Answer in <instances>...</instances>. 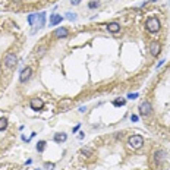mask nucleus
I'll use <instances>...</instances> for the list:
<instances>
[{
	"label": "nucleus",
	"mask_w": 170,
	"mask_h": 170,
	"mask_svg": "<svg viewBox=\"0 0 170 170\" xmlns=\"http://www.w3.org/2000/svg\"><path fill=\"white\" fill-rule=\"evenodd\" d=\"M128 145L132 150H139L142 145H144V138L141 135H132L129 139H128Z\"/></svg>",
	"instance_id": "nucleus-3"
},
{
	"label": "nucleus",
	"mask_w": 170,
	"mask_h": 170,
	"mask_svg": "<svg viewBox=\"0 0 170 170\" xmlns=\"http://www.w3.org/2000/svg\"><path fill=\"white\" fill-rule=\"evenodd\" d=\"M7 128V119L6 117H0V131H5Z\"/></svg>",
	"instance_id": "nucleus-18"
},
{
	"label": "nucleus",
	"mask_w": 170,
	"mask_h": 170,
	"mask_svg": "<svg viewBox=\"0 0 170 170\" xmlns=\"http://www.w3.org/2000/svg\"><path fill=\"white\" fill-rule=\"evenodd\" d=\"M107 29H109L110 32H113V34H116V32L120 31V24H117V22H110V24L107 25Z\"/></svg>",
	"instance_id": "nucleus-12"
},
{
	"label": "nucleus",
	"mask_w": 170,
	"mask_h": 170,
	"mask_svg": "<svg viewBox=\"0 0 170 170\" xmlns=\"http://www.w3.org/2000/svg\"><path fill=\"white\" fill-rule=\"evenodd\" d=\"M125 103H126V100H125V98H116V100L113 101V106L120 107V106H125Z\"/></svg>",
	"instance_id": "nucleus-17"
},
{
	"label": "nucleus",
	"mask_w": 170,
	"mask_h": 170,
	"mask_svg": "<svg viewBox=\"0 0 170 170\" xmlns=\"http://www.w3.org/2000/svg\"><path fill=\"white\" fill-rule=\"evenodd\" d=\"M128 98L129 100H135V98H138V94L136 92H131V94H128Z\"/></svg>",
	"instance_id": "nucleus-21"
},
{
	"label": "nucleus",
	"mask_w": 170,
	"mask_h": 170,
	"mask_svg": "<svg viewBox=\"0 0 170 170\" xmlns=\"http://www.w3.org/2000/svg\"><path fill=\"white\" fill-rule=\"evenodd\" d=\"M28 24L32 25V27H35V29L43 28L44 24H46V13H44V12H40V13H31L28 16Z\"/></svg>",
	"instance_id": "nucleus-1"
},
{
	"label": "nucleus",
	"mask_w": 170,
	"mask_h": 170,
	"mask_svg": "<svg viewBox=\"0 0 170 170\" xmlns=\"http://www.w3.org/2000/svg\"><path fill=\"white\" fill-rule=\"evenodd\" d=\"M166 151H163V150H160V151H156L154 153V160L157 161V163H160V161H163L166 158Z\"/></svg>",
	"instance_id": "nucleus-14"
},
{
	"label": "nucleus",
	"mask_w": 170,
	"mask_h": 170,
	"mask_svg": "<svg viewBox=\"0 0 170 170\" xmlns=\"http://www.w3.org/2000/svg\"><path fill=\"white\" fill-rule=\"evenodd\" d=\"M85 110H87V107H81V109H79V112H81V113H84Z\"/></svg>",
	"instance_id": "nucleus-27"
},
{
	"label": "nucleus",
	"mask_w": 170,
	"mask_h": 170,
	"mask_svg": "<svg viewBox=\"0 0 170 170\" xmlns=\"http://www.w3.org/2000/svg\"><path fill=\"white\" fill-rule=\"evenodd\" d=\"M139 113H141V116H150L151 113H153V106H151L150 101H142L141 104H139Z\"/></svg>",
	"instance_id": "nucleus-5"
},
{
	"label": "nucleus",
	"mask_w": 170,
	"mask_h": 170,
	"mask_svg": "<svg viewBox=\"0 0 170 170\" xmlns=\"http://www.w3.org/2000/svg\"><path fill=\"white\" fill-rule=\"evenodd\" d=\"M79 3H81V0H70V5H73V6L79 5Z\"/></svg>",
	"instance_id": "nucleus-22"
},
{
	"label": "nucleus",
	"mask_w": 170,
	"mask_h": 170,
	"mask_svg": "<svg viewBox=\"0 0 170 170\" xmlns=\"http://www.w3.org/2000/svg\"><path fill=\"white\" fill-rule=\"evenodd\" d=\"M46 167H47V169H50V170H53L54 164H53V163H47V164H46Z\"/></svg>",
	"instance_id": "nucleus-23"
},
{
	"label": "nucleus",
	"mask_w": 170,
	"mask_h": 170,
	"mask_svg": "<svg viewBox=\"0 0 170 170\" xmlns=\"http://www.w3.org/2000/svg\"><path fill=\"white\" fill-rule=\"evenodd\" d=\"M46 145H47V142H46V141H38V142H37V147H35V148H37V151H38V153H43V151L46 150Z\"/></svg>",
	"instance_id": "nucleus-15"
},
{
	"label": "nucleus",
	"mask_w": 170,
	"mask_h": 170,
	"mask_svg": "<svg viewBox=\"0 0 170 170\" xmlns=\"http://www.w3.org/2000/svg\"><path fill=\"white\" fill-rule=\"evenodd\" d=\"M79 128H81V125H76V126L73 128V131H72V132H76V131H79Z\"/></svg>",
	"instance_id": "nucleus-25"
},
{
	"label": "nucleus",
	"mask_w": 170,
	"mask_h": 170,
	"mask_svg": "<svg viewBox=\"0 0 170 170\" xmlns=\"http://www.w3.org/2000/svg\"><path fill=\"white\" fill-rule=\"evenodd\" d=\"M68 34H69L68 28H65V27H59L57 29H54L53 37H54V38H66Z\"/></svg>",
	"instance_id": "nucleus-8"
},
{
	"label": "nucleus",
	"mask_w": 170,
	"mask_h": 170,
	"mask_svg": "<svg viewBox=\"0 0 170 170\" xmlns=\"http://www.w3.org/2000/svg\"><path fill=\"white\" fill-rule=\"evenodd\" d=\"M66 18H68L69 21H75V19H76V13H72V12H68V13H66Z\"/></svg>",
	"instance_id": "nucleus-20"
},
{
	"label": "nucleus",
	"mask_w": 170,
	"mask_h": 170,
	"mask_svg": "<svg viewBox=\"0 0 170 170\" xmlns=\"http://www.w3.org/2000/svg\"><path fill=\"white\" fill-rule=\"evenodd\" d=\"M131 120H132V122H138V116H136V114H132V116H131Z\"/></svg>",
	"instance_id": "nucleus-24"
},
{
	"label": "nucleus",
	"mask_w": 170,
	"mask_h": 170,
	"mask_svg": "<svg viewBox=\"0 0 170 170\" xmlns=\"http://www.w3.org/2000/svg\"><path fill=\"white\" fill-rule=\"evenodd\" d=\"M98 6H100V2H98V0H91V2L88 3V7H90V9H97Z\"/></svg>",
	"instance_id": "nucleus-19"
},
{
	"label": "nucleus",
	"mask_w": 170,
	"mask_h": 170,
	"mask_svg": "<svg viewBox=\"0 0 170 170\" xmlns=\"http://www.w3.org/2000/svg\"><path fill=\"white\" fill-rule=\"evenodd\" d=\"M66 134L65 132H57V134H54V141L57 142V144H62V142L66 141Z\"/></svg>",
	"instance_id": "nucleus-13"
},
{
	"label": "nucleus",
	"mask_w": 170,
	"mask_h": 170,
	"mask_svg": "<svg viewBox=\"0 0 170 170\" xmlns=\"http://www.w3.org/2000/svg\"><path fill=\"white\" fill-rule=\"evenodd\" d=\"M81 154H82L84 157H91L92 156V151H91V148L85 147V148H82V150H81Z\"/></svg>",
	"instance_id": "nucleus-16"
},
{
	"label": "nucleus",
	"mask_w": 170,
	"mask_h": 170,
	"mask_svg": "<svg viewBox=\"0 0 170 170\" xmlns=\"http://www.w3.org/2000/svg\"><path fill=\"white\" fill-rule=\"evenodd\" d=\"M3 63H5V66L7 69H12L16 66V63H18V57H16V54L13 53H7L5 56V59H3Z\"/></svg>",
	"instance_id": "nucleus-4"
},
{
	"label": "nucleus",
	"mask_w": 170,
	"mask_h": 170,
	"mask_svg": "<svg viewBox=\"0 0 170 170\" xmlns=\"http://www.w3.org/2000/svg\"><path fill=\"white\" fill-rule=\"evenodd\" d=\"M70 104H72V100L70 98H65V100H62V101L59 103V109L60 110H68L69 107H70Z\"/></svg>",
	"instance_id": "nucleus-11"
},
{
	"label": "nucleus",
	"mask_w": 170,
	"mask_h": 170,
	"mask_svg": "<svg viewBox=\"0 0 170 170\" xmlns=\"http://www.w3.org/2000/svg\"><path fill=\"white\" fill-rule=\"evenodd\" d=\"M160 51H161V44L158 43V41H153V43L150 44V53H151V56L157 57V56L160 54Z\"/></svg>",
	"instance_id": "nucleus-9"
},
{
	"label": "nucleus",
	"mask_w": 170,
	"mask_h": 170,
	"mask_svg": "<svg viewBox=\"0 0 170 170\" xmlns=\"http://www.w3.org/2000/svg\"><path fill=\"white\" fill-rule=\"evenodd\" d=\"M31 75H32V69L29 68V66H27V68H24L22 70H21V73H19V81H21L22 84H25L27 81H29Z\"/></svg>",
	"instance_id": "nucleus-6"
},
{
	"label": "nucleus",
	"mask_w": 170,
	"mask_h": 170,
	"mask_svg": "<svg viewBox=\"0 0 170 170\" xmlns=\"http://www.w3.org/2000/svg\"><path fill=\"white\" fill-rule=\"evenodd\" d=\"M62 15H57V13H53L50 15V27H56V25H59L60 22H62Z\"/></svg>",
	"instance_id": "nucleus-10"
},
{
	"label": "nucleus",
	"mask_w": 170,
	"mask_h": 170,
	"mask_svg": "<svg viewBox=\"0 0 170 170\" xmlns=\"http://www.w3.org/2000/svg\"><path fill=\"white\" fill-rule=\"evenodd\" d=\"M29 106H31V109H32V110L38 112V110H41V109L44 107V101L41 100V98H38V97L31 98V101H29Z\"/></svg>",
	"instance_id": "nucleus-7"
},
{
	"label": "nucleus",
	"mask_w": 170,
	"mask_h": 170,
	"mask_svg": "<svg viewBox=\"0 0 170 170\" xmlns=\"http://www.w3.org/2000/svg\"><path fill=\"white\" fill-rule=\"evenodd\" d=\"M163 63H164V60H160V62H158V65H157V68H160V66H163Z\"/></svg>",
	"instance_id": "nucleus-26"
},
{
	"label": "nucleus",
	"mask_w": 170,
	"mask_h": 170,
	"mask_svg": "<svg viewBox=\"0 0 170 170\" xmlns=\"http://www.w3.org/2000/svg\"><path fill=\"white\" fill-rule=\"evenodd\" d=\"M160 21L157 19L156 16H151V18H148L145 22V28L148 32H151V34H156V32H158L160 31Z\"/></svg>",
	"instance_id": "nucleus-2"
}]
</instances>
